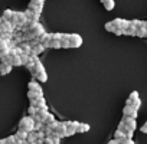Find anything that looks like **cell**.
Wrapping results in <instances>:
<instances>
[{
    "mask_svg": "<svg viewBox=\"0 0 147 144\" xmlns=\"http://www.w3.org/2000/svg\"><path fill=\"white\" fill-rule=\"evenodd\" d=\"M19 128L25 130V131H32L35 130V120L32 115H28V117H23L20 121H19Z\"/></svg>",
    "mask_w": 147,
    "mask_h": 144,
    "instance_id": "1",
    "label": "cell"
},
{
    "mask_svg": "<svg viewBox=\"0 0 147 144\" xmlns=\"http://www.w3.org/2000/svg\"><path fill=\"white\" fill-rule=\"evenodd\" d=\"M43 2H45V0H30L28 9H30V10H33L35 13H39V15H40L42 10H43Z\"/></svg>",
    "mask_w": 147,
    "mask_h": 144,
    "instance_id": "2",
    "label": "cell"
},
{
    "mask_svg": "<svg viewBox=\"0 0 147 144\" xmlns=\"http://www.w3.org/2000/svg\"><path fill=\"white\" fill-rule=\"evenodd\" d=\"M68 39H69V43H71V48H80L82 45V38L77 33H71L68 35Z\"/></svg>",
    "mask_w": 147,
    "mask_h": 144,
    "instance_id": "3",
    "label": "cell"
},
{
    "mask_svg": "<svg viewBox=\"0 0 147 144\" xmlns=\"http://www.w3.org/2000/svg\"><path fill=\"white\" fill-rule=\"evenodd\" d=\"M13 65L5 59H2V62H0V75H7L10 74V71H12Z\"/></svg>",
    "mask_w": 147,
    "mask_h": 144,
    "instance_id": "4",
    "label": "cell"
},
{
    "mask_svg": "<svg viewBox=\"0 0 147 144\" xmlns=\"http://www.w3.org/2000/svg\"><path fill=\"white\" fill-rule=\"evenodd\" d=\"M123 114H124V115H127V117L137 118V115H138V110H137V108H134L133 105H125V107L123 108Z\"/></svg>",
    "mask_w": 147,
    "mask_h": 144,
    "instance_id": "5",
    "label": "cell"
},
{
    "mask_svg": "<svg viewBox=\"0 0 147 144\" xmlns=\"http://www.w3.org/2000/svg\"><path fill=\"white\" fill-rule=\"evenodd\" d=\"M123 121H124V124H125V128H128V130H133V131H134V130L137 128V122H136V118L124 115V117H123Z\"/></svg>",
    "mask_w": 147,
    "mask_h": 144,
    "instance_id": "6",
    "label": "cell"
},
{
    "mask_svg": "<svg viewBox=\"0 0 147 144\" xmlns=\"http://www.w3.org/2000/svg\"><path fill=\"white\" fill-rule=\"evenodd\" d=\"M28 87H29V91H35V92H38V94H42V95H43L42 87L39 85V82H38V81H30V82L28 84Z\"/></svg>",
    "mask_w": 147,
    "mask_h": 144,
    "instance_id": "7",
    "label": "cell"
},
{
    "mask_svg": "<svg viewBox=\"0 0 147 144\" xmlns=\"http://www.w3.org/2000/svg\"><path fill=\"white\" fill-rule=\"evenodd\" d=\"M136 36H138V38H146V36H147V28H146V22H143V23H141V26H138V28H137Z\"/></svg>",
    "mask_w": 147,
    "mask_h": 144,
    "instance_id": "8",
    "label": "cell"
},
{
    "mask_svg": "<svg viewBox=\"0 0 147 144\" xmlns=\"http://www.w3.org/2000/svg\"><path fill=\"white\" fill-rule=\"evenodd\" d=\"M138 100H140V98H138V92H137V91H133V92L130 94V97H128V100H127L125 105H134Z\"/></svg>",
    "mask_w": 147,
    "mask_h": 144,
    "instance_id": "9",
    "label": "cell"
},
{
    "mask_svg": "<svg viewBox=\"0 0 147 144\" xmlns=\"http://www.w3.org/2000/svg\"><path fill=\"white\" fill-rule=\"evenodd\" d=\"M10 56H12L10 63H12L13 66H22V65H23V62H22V56H20V55H10Z\"/></svg>",
    "mask_w": 147,
    "mask_h": 144,
    "instance_id": "10",
    "label": "cell"
},
{
    "mask_svg": "<svg viewBox=\"0 0 147 144\" xmlns=\"http://www.w3.org/2000/svg\"><path fill=\"white\" fill-rule=\"evenodd\" d=\"M45 50V46L42 43H36L35 46H32V52L30 53H35V55H40L42 52Z\"/></svg>",
    "mask_w": 147,
    "mask_h": 144,
    "instance_id": "11",
    "label": "cell"
},
{
    "mask_svg": "<svg viewBox=\"0 0 147 144\" xmlns=\"http://www.w3.org/2000/svg\"><path fill=\"white\" fill-rule=\"evenodd\" d=\"M19 46L22 48L23 53H26V55H30V52H32V46H30V43H29V42H22Z\"/></svg>",
    "mask_w": 147,
    "mask_h": 144,
    "instance_id": "12",
    "label": "cell"
},
{
    "mask_svg": "<svg viewBox=\"0 0 147 144\" xmlns=\"http://www.w3.org/2000/svg\"><path fill=\"white\" fill-rule=\"evenodd\" d=\"M16 138H19V140H28V131H25V130H22V128H19V131H16Z\"/></svg>",
    "mask_w": 147,
    "mask_h": 144,
    "instance_id": "13",
    "label": "cell"
},
{
    "mask_svg": "<svg viewBox=\"0 0 147 144\" xmlns=\"http://www.w3.org/2000/svg\"><path fill=\"white\" fill-rule=\"evenodd\" d=\"M114 138L118 140V141H121V140L125 138V133H124L123 130H118V128H117V130L114 131Z\"/></svg>",
    "mask_w": 147,
    "mask_h": 144,
    "instance_id": "14",
    "label": "cell"
},
{
    "mask_svg": "<svg viewBox=\"0 0 147 144\" xmlns=\"http://www.w3.org/2000/svg\"><path fill=\"white\" fill-rule=\"evenodd\" d=\"M101 3L104 5V7L107 9V10H113L114 9V0H101Z\"/></svg>",
    "mask_w": 147,
    "mask_h": 144,
    "instance_id": "15",
    "label": "cell"
},
{
    "mask_svg": "<svg viewBox=\"0 0 147 144\" xmlns=\"http://www.w3.org/2000/svg\"><path fill=\"white\" fill-rule=\"evenodd\" d=\"M136 32H137V28L130 25L125 30H124V35H128V36H136Z\"/></svg>",
    "mask_w": 147,
    "mask_h": 144,
    "instance_id": "16",
    "label": "cell"
},
{
    "mask_svg": "<svg viewBox=\"0 0 147 144\" xmlns=\"http://www.w3.org/2000/svg\"><path fill=\"white\" fill-rule=\"evenodd\" d=\"M87 131H90V125L84 124V122H80L78 127H77V133H87Z\"/></svg>",
    "mask_w": 147,
    "mask_h": 144,
    "instance_id": "17",
    "label": "cell"
},
{
    "mask_svg": "<svg viewBox=\"0 0 147 144\" xmlns=\"http://www.w3.org/2000/svg\"><path fill=\"white\" fill-rule=\"evenodd\" d=\"M13 15H15V10H10V9H6V10L3 12V19H6V20H12V17H13Z\"/></svg>",
    "mask_w": 147,
    "mask_h": 144,
    "instance_id": "18",
    "label": "cell"
},
{
    "mask_svg": "<svg viewBox=\"0 0 147 144\" xmlns=\"http://www.w3.org/2000/svg\"><path fill=\"white\" fill-rule=\"evenodd\" d=\"M59 124H61V121H58V120H53L52 122H49V124H46L48 127H51L53 131H58L59 130Z\"/></svg>",
    "mask_w": 147,
    "mask_h": 144,
    "instance_id": "19",
    "label": "cell"
},
{
    "mask_svg": "<svg viewBox=\"0 0 147 144\" xmlns=\"http://www.w3.org/2000/svg\"><path fill=\"white\" fill-rule=\"evenodd\" d=\"M38 111H39V108H38V107H35V105H30V107L28 108V114H29V115H32V117H33V115H36V114H38Z\"/></svg>",
    "mask_w": 147,
    "mask_h": 144,
    "instance_id": "20",
    "label": "cell"
},
{
    "mask_svg": "<svg viewBox=\"0 0 147 144\" xmlns=\"http://www.w3.org/2000/svg\"><path fill=\"white\" fill-rule=\"evenodd\" d=\"M36 130H32L28 133V141H36Z\"/></svg>",
    "mask_w": 147,
    "mask_h": 144,
    "instance_id": "21",
    "label": "cell"
},
{
    "mask_svg": "<svg viewBox=\"0 0 147 144\" xmlns=\"http://www.w3.org/2000/svg\"><path fill=\"white\" fill-rule=\"evenodd\" d=\"M78 121H66V127L68 128H72V130H75L77 131V127H78Z\"/></svg>",
    "mask_w": 147,
    "mask_h": 144,
    "instance_id": "22",
    "label": "cell"
},
{
    "mask_svg": "<svg viewBox=\"0 0 147 144\" xmlns=\"http://www.w3.org/2000/svg\"><path fill=\"white\" fill-rule=\"evenodd\" d=\"M51 48H53V49H59V48H62V46H61V40H58V39H52V40H51Z\"/></svg>",
    "mask_w": 147,
    "mask_h": 144,
    "instance_id": "23",
    "label": "cell"
},
{
    "mask_svg": "<svg viewBox=\"0 0 147 144\" xmlns=\"http://www.w3.org/2000/svg\"><path fill=\"white\" fill-rule=\"evenodd\" d=\"M105 30H108V32H113V33H114L115 28H114L113 22H107V23H105Z\"/></svg>",
    "mask_w": 147,
    "mask_h": 144,
    "instance_id": "24",
    "label": "cell"
},
{
    "mask_svg": "<svg viewBox=\"0 0 147 144\" xmlns=\"http://www.w3.org/2000/svg\"><path fill=\"white\" fill-rule=\"evenodd\" d=\"M16 135H9V137H6V143L7 144H16Z\"/></svg>",
    "mask_w": 147,
    "mask_h": 144,
    "instance_id": "25",
    "label": "cell"
},
{
    "mask_svg": "<svg viewBox=\"0 0 147 144\" xmlns=\"http://www.w3.org/2000/svg\"><path fill=\"white\" fill-rule=\"evenodd\" d=\"M53 120H55V115H53V114H51V112H49V114H48V117H46V118H45V124H49V122H52V121H53Z\"/></svg>",
    "mask_w": 147,
    "mask_h": 144,
    "instance_id": "26",
    "label": "cell"
},
{
    "mask_svg": "<svg viewBox=\"0 0 147 144\" xmlns=\"http://www.w3.org/2000/svg\"><path fill=\"white\" fill-rule=\"evenodd\" d=\"M74 134H77V131H75V130H72V128H68V127H66L65 135H66V137H71V135H74Z\"/></svg>",
    "mask_w": 147,
    "mask_h": 144,
    "instance_id": "27",
    "label": "cell"
},
{
    "mask_svg": "<svg viewBox=\"0 0 147 144\" xmlns=\"http://www.w3.org/2000/svg\"><path fill=\"white\" fill-rule=\"evenodd\" d=\"M124 133H125V138H133V134H134V131H133V130L125 128V130H124Z\"/></svg>",
    "mask_w": 147,
    "mask_h": 144,
    "instance_id": "28",
    "label": "cell"
},
{
    "mask_svg": "<svg viewBox=\"0 0 147 144\" xmlns=\"http://www.w3.org/2000/svg\"><path fill=\"white\" fill-rule=\"evenodd\" d=\"M43 125H45L43 121H35V130H40Z\"/></svg>",
    "mask_w": 147,
    "mask_h": 144,
    "instance_id": "29",
    "label": "cell"
},
{
    "mask_svg": "<svg viewBox=\"0 0 147 144\" xmlns=\"http://www.w3.org/2000/svg\"><path fill=\"white\" fill-rule=\"evenodd\" d=\"M141 20H137V19H134V20H131L130 22V25H133V26H136V28H138V26H141Z\"/></svg>",
    "mask_w": 147,
    "mask_h": 144,
    "instance_id": "30",
    "label": "cell"
},
{
    "mask_svg": "<svg viewBox=\"0 0 147 144\" xmlns=\"http://www.w3.org/2000/svg\"><path fill=\"white\" fill-rule=\"evenodd\" d=\"M36 137H38V138H45L46 135H45L43 130H36Z\"/></svg>",
    "mask_w": 147,
    "mask_h": 144,
    "instance_id": "31",
    "label": "cell"
},
{
    "mask_svg": "<svg viewBox=\"0 0 147 144\" xmlns=\"http://www.w3.org/2000/svg\"><path fill=\"white\" fill-rule=\"evenodd\" d=\"M120 144H134V141H133V138H124L120 141Z\"/></svg>",
    "mask_w": 147,
    "mask_h": 144,
    "instance_id": "32",
    "label": "cell"
},
{
    "mask_svg": "<svg viewBox=\"0 0 147 144\" xmlns=\"http://www.w3.org/2000/svg\"><path fill=\"white\" fill-rule=\"evenodd\" d=\"M114 33H115L117 36H120V35H124V29H120V28H118V29H115V30H114Z\"/></svg>",
    "mask_w": 147,
    "mask_h": 144,
    "instance_id": "33",
    "label": "cell"
},
{
    "mask_svg": "<svg viewBox=\"0 0 147 144\" xmlns=\"http://www.w3.org/2000/svg\"><path fill=\"white\" fill-rule=\"evenodd\" d=\"M118 130H123V131L125 130V124H124V121H123V120H121V122L118 124Z\"/></svg>",
    "mask_w": 147,
    "mask_h": 144,
    "instance_id": "34",
    "label": "cell"
},
{
    "mask_svg": "<svg viewBox=\"0 0 147 144\" xmlns=\"http://www.w3.org/2000/svg\"><path fill=\"white\" fill-rule=\"evenodd\" d=\"M16 144H28V140H16Z\"/></svg>",
    "mask_w": 147,
    "mask_h": 144,
    "instance_id": "35",
    "label": "cell"
},
{
    "mask_svg": "<svg viewBox=\"0 0 147 144\" xmlns=\"http://www.w3.org/2000/svg\"><path fill=\"white\" fill-rule=\"evenodd\" d=\"M140 130H141V131H143L144 134H147V125H146V124H144V125H143V127H141Z\"/></svg>",
    "mask_w": 147,
    "mask_h": 144,
    "instance_id": "36",
    "label": "cell"
},
{
    "mask_svg": "<svg viewBox=\"0 0 147 144\" xmlns=\"http://www.w3.org/2000/svg\"><path fill=\"white\" fill-rule=\"evenodd\" d=\"M107 144H120V141H118V140H115V138H114V140H113V141H110V143H107Z\"/></svg>",
    "mask_w": 147,
    "mask_h": 144,
    "instance_id": "37",
    "label": "cell"
},
{
    "mask_svg": "<svg viewBox=\"0 0 147 144\" xmlns=\"http://www.w3.org/2000/svg\"><path fill=\"white\" fill-rule=\"evenodd\" d=\"M2 22H3V17H0V35H2Z\"/></svg>",
    "mask_w": 147,
    "mask_h": 144,
    "instance_id": "38",
    "label": "cell"
},
{
    "mask_svg": "<svg viewBox=\"0 0 147 144\" xmlns=\"http://www.w3.org/2000/svg\"><path fill=\"white\" fill-rule=\"evenodd\" d=\"M0 144H7V143H6V138H3V140H0Z\"/></svg>",
    "mask_w": 147,
    "mask_h": 144,
    "instance_id": "39",
    "label": "cell"
}]
</instances>
